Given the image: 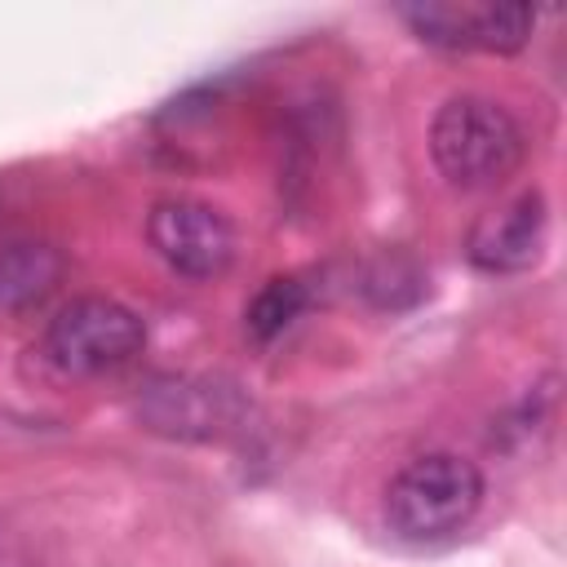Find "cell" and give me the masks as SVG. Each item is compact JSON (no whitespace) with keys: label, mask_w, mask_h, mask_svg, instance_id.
Masks as SVG:
<instances>
[{"label":"cell","mask_w":567,"mask_h":567,"mask_svg":"<svg viewBox=\"0 0 567 567\" xmlns=\"http://www.w3.org/2000/svg\"><path fill=\"white\" fill-rule=\"evenodd\" d=\"M430 155L452 186L487 190L514 177L527 155V137L501 102L483 93H456L430 120Z\"/></svg>","instance_id":"6da1fadb"},{"label":"cell","mask_w":567,"mask_h":567,"mask_svg":"<svg viewBox=\"0 0 567 567\" xmlns=\"http://www.w3.org/2000/svg\"><path fill=\"white\" fill-rule=\"evenodd\" d=\"M483 470L461 452L412 456L385 487V518L408 540H439L461 532L483 505Z\"/></svg>","instance_id":"7a4b0ae2"},{"label":"cell","mask_w":567,"mask_h":567,"mask_svg":"<svg viewBox=\"0 0 567 567\" xmlns=\"http://www.w3.org/2000/svg\"><path fill=\"white\" fill-rule=\"evenodd\" d=\"M146 346V323L115 297H75L44 328V359L66 377H102L133 363Z\"/></svg>","instance_id":"3957f363"},{"label":"cell","mask_w":567,"mask_h":567,"mask_svg":"<svg viewBox=\"0 0 567 567\" xmlns=\"http://www.w3.org/2000/svg\"><path fill=\"white\" fill-rule=\"evenodd\" d=\"M146 239L159 261L186 279H217L235 257V226L204 199H159L146 213Z\"/></svg>","instance_id":"277c9868"},{"label":"cell","mask_w":567,"mask_h":567,"mask_svg":"<svg viewBox=\"0 0 567 567\" xmlns=\"http://www.w3.org/2000/svg\"><path fill=\"white\" fill-rule=\"evenodd\" d=\"M244 394L230 381L208 377H159L142 390L137 416L146 430L168 439H226L244 425Z\"/></svg>","instance_id":"5b68a950"},{"label":"cell","mask_w":567,"mask_h":567,"mask_svg":"<svg viewBox=\"0 0 567 567\" xmlns=\"http://www.w3.org/2000/svg\"><path fill=\"white\" fill-rule=\"evenodd\" d=\"M399 18L439 49H483V53H518L532 40L536 9L532 4H461V0H416L399 4Z\"/></svg>","instance_id":"8992f818"},{"label":"cell","mask_w":567,"mask_h":567,"mask_svg":"<svg viewBox=\"0 0 567 567\" xmlns=\"http://www.w3.org/2000/svg\"><path fill=\"white\" fill-rule=\"evenodd\" d=\"M549 230V208L540 190H523L496 208H487L465 239V257L487 275H518L540 261Z\"/></svg>","instance_id":"52a82bcc"},{"label":"cell","mask_w":567,"mask_h":567,"mask_svg":"<svg viewBox=\"0 0 567 567\" xmlns=\"http://www.w3.org/2000/svg\"><path fill=\"white\" fill-rule=\"evenodd\" d=\"M62 284V252L44 239H4L0 244V310L22 315L40 306Z\"/></svg>","instance_id":"ba28073f"},{"label":"cell","mask_w":567,"mask_h":567,"mask_svg":"<svg viewBox=\"0 0 567 567\" xmlns=\"http://www.w3.org/2000/svg\"><path fill=\"white\" fill-rule=\"evenodd\" d=\"M306 301H310V292H306L301 279H292V275L266 279V284L257 288V297L248 301V310H244L248 337H252V341H275L279 332H288V328L301 319Z\"/></svg>","instance_id":"9c48e42d"}]
</instances>
